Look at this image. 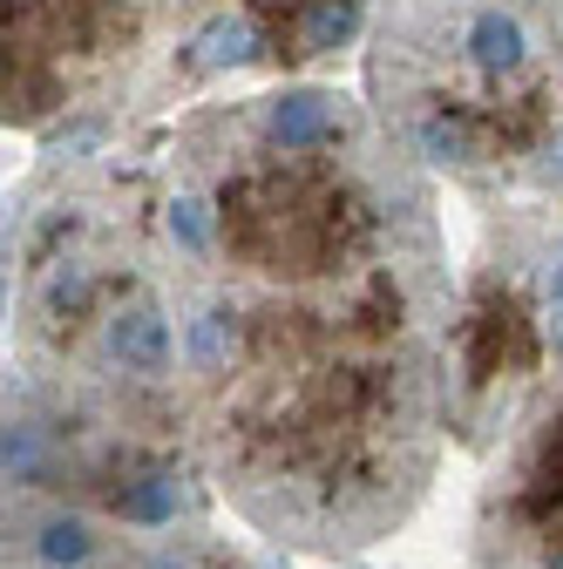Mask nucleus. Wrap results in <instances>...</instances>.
Here are the masks:
<instances>
[{"label":"nucleus","mask_w":563,"mask_h":569,"mask_svg":"<svg viewBox=\"0 0 563 569\" xmlns=\"http://www.w3.org/2000/svg\"><path fill=\"white\" fill-rule=\"evenodd\" d=\"M204 475L271 542L360 556L448 441V251L435 190L360 109L278 142L258 102L197 109L157 197Z\"/></svg>","instance_id":"obj_1"},{"label":"nucleus","mask_w":563,"mask_h":569,"mask_svg":"<svg viewBox=\"0 0 563 569\" xmlns=\"http://www.w3.org/2000/svg\"><path fill=\"white\" fill-rule=\"evenodd\" d=\"M367 89L421 170L563 190V0H381Z\"/></svg>","instance_id":"obj_2"},{"label":"nucleus","mask_w":563,"mask_h":569,"mask_svg":"<svg viewBox=\"0 0 563 569\" xmlns=\"http://www.w3.org/2000/svg\"><path fill=\"white\" fill-rule=\"evenodd\" d=\"M164 21L177 28V0H8V116L82 109L96 82L150 54Z\"/></svg>","instance_id":"obj_3"},{"label":"nucleus","mask_w":563,"mask_h":569,"mask_svg":"<svg viewBox=\"0 0 563 569\" xmlns=\"http://www.w3.org/2000/svg\"><path fill=\"white\" fill-rule=\"evenodd\" d=\"M468 556L475 569H563V380L488 448Z\"/></svg>","instance_id":"obj_4"}]
</instances>
